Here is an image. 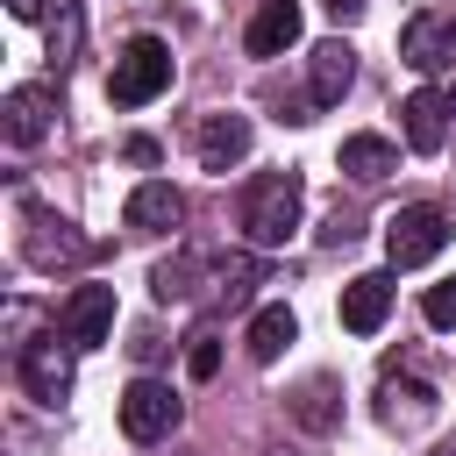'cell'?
I'll list each match as a JSON object with an SVG mask.
<instances>
[{"mask_svg":"<svg viewBox=\"0 0 456 456\" xmlns=\"http://www.w3.org/2000/svg\"><path fill=\"white\" fill-rule=\"evenodd\" d=\"M299 228V171H256L242 185V235L256 249H278Z\"/></svg>","mask_w":456,"mask_h":456,"instance_id":"6da1fadb","label":"cell"},{"mask_svg":"<svg viewBox=\"0 0 456 456\" xmlns=\"http://www.w3.org/2000/svg\"><path fill=\"white\" fill-rule=\"evenodd\" d=\"M164 86H171V43L164 36H128L114 71H107V100L114 107H150Z\"/></svg>","mask_w":456,"mask_h":456,"instance_id":"7a4b0ae2","label":"cell"},{"mask_svg":"<svg viewBox=\"0 0 456 456\" xmlns=\"http://www.w3.org/2000/svg\"><path fill=\"white\" fill-rule=\"evenodd\" d=\"M442 242H449V214L442 207H399L392 221H385V256L399 264V271H413V264H428V256H442Z\"/></svg>","mask_w":456,"mask_h":456,"instance_id":"3957f363","label":"cell"},{"mask_svg":"<svg viewBox=\"0 0 456 456\" xmlns=\"http://www.w3.org/2000/svg\"><path fill=\"white\" fill-rule=\"evenodd\" d=\"M178 392L171 385H157V378H135L128 392H121V435L128 442H164L171 428H178Z\"/></svg>","mask_w":456,"mask_h":456,"instance_id":"277c9868","label":"cell"},{"mask_svg":"<svg viewBox=\"0 0 456 456\" xmlns=\"http://www.w3.org/2000/svg\"><path fill=\"white\" fill-rule=\"evenodd\" d=\"M114 328V285H71V299L57 306V335L71 349H100Z\"/></svg>","mask_w":456,"mask_h":456,"instance_id":"5b68a950","label":"cell"},{"mask_svg":"<svg viewBox=\"0 0 456 456\" xmlns=\"http://www.w3.org/2000/svg\"><path fill=\"white\" fill-rule=\"evenodd\" d=\"M399 57L413 71H449L456 64V14L449 7H420L406 21V36H399Z\"/></svg>","mask_w":456,"mask_h":456,"instance_id":"8992f818","label":"cell"},{"mask_svg":"<svg viewBox=\"0 0 456 456\" xmlns=\"http://www.w3.org/2000/svg\"><path fill=\"white\" fill-rule=\"evenodd\" d=\"M21 385H28V399H43V406H57V399L71 392V356H64L57 335L21 342Z\"/></svg>","mask_w":456,"mask_h":456,"instance_id":"52a82bcc","label":"cell"},{"mask_svg":"<svg viewBox=\"0 0 456 456\" xmlns=\"http://www.w3.org/2000/svg\"><path fill=\"white\" fill-rule=\"evenodd\" d=\"M50 114H57L50 86H14V93H7V107H0V128H7V142H14V150H36V142L50 135Z\"/></svg>","mask_w":456,"mask_h":456,"instance_id":"ba28073f","label":"cell"},{"mask_svg":"<svg viewBox=\"0 0 456 456\" xmlns=\"http://www.w3.org/2000/svg\"><path fill=\"white\" fill-rule=\"evenodd\" d=\"M385 314H392V271H363L342 285V328L349 335H378Z\"/></svg>","mask_w":456,"mask_h":456,"instance_id":"9c48e42d","label":"cell"},{"mask_svg":"<svg viewBox=\"0 0 456 456\" xmlns=\"http://www.w3.org/2000/svg\"><path fill=\"white\" fill-rule=\"evenodd\" d=\"M349 86H356V50H349V43H314V57H306V93H314V107H335Z\"/></svg>","mask_w":456,"mask_h":456,"instance_id":"30bf717a","label":"cell"},{"mask_svg":"<svg viewBox=\"0 0 456 456\" xmlns=\"http://www.w3.org/2000/svg\"><path fill=\"white\" fill-rule=\"evenodd\" d=\"M399 128H406V150H420V157H435L442 142H449V100L442 93H406V107H399Z\"/></svg>","mask_w":456,"mask_h":456,"instance_id":"8fae6325","label":"cell"},{"mask_svg":"<svg viewBox=\"0 0 456 456\" xmlns=\"http://www.w3.org/2000/svg\"><path fill=\"white\" fill-rule=\"evenodd\" d=\"M242 43H249V57H285L299 43V0H256Z\"/></svg>","mask_w":456,"mask_h":456,"instance_id":"7c38bea8","label":"cell"},{"mask_svg":"<svg viewBox=\"0 0 456 456\" xmlns=\"http://www.w3.org/2000/svg\"><path fill=\"white\" fill-rule=\"evenodd\" d=\"M249 157V121L242 114H207L200 121V164L207 171H235Z\"/></svg>","mask_w":456,"mask_h":456,"instance_id":"4fadbf2b","label":"cell"},{"mask_svg":"<svg viewBox=\"0 0 456 456\" xmlns=\"http://www.w3.org/2000/svg\"><path fill=\"white\" fill-rule=\"evenodd\" d=\"M121 221H128V228H142V235H157V228H178V221H185V200H178V185L150 178V185H135V192H128Z\"/></svg>","mask_w":456,"mask_h":456,"instance_id":"5bb4252c","label":"cell"},{"mask_svg":"<svg viewBox=\"0 0 456 456\" xmlns=\"http://www.w3.org/2000/svg\"><path fill=\"white\" fill-rule=\"evenodd\" d=\"M292 420H299L306 435H328V428L342 420V385H335L328 370H314V378L292 392Z\"/></svg>","mask_w":456,"mask_h":456,"instance_id":"9a60e30c","label":"cell"},{"mask_svg":"<svg viewBox=\"0 0 456 456\" xmlns=\"http://www.w3.org/2000/svg\"><path fill=\"white\" fill-rule=\"evenodd\" d=\"M28 228H36V235H28V264L50 271V264H64V256H86V242H78L64 221H50L43 207H28Z\"/></svg>","mask_w":456,"mask_h":456,"instance_id":"2e32d148","label":"cell"},{"mask_svg":"<svg viewBox=\"0 0 456 456\" xmlns=\"http://www.w3.org/2000/svg\"><path fill=\"white\" fill-rule=\"evenodd\" d=\"M342 171L363 178V185H378V178L399 171V150H392L385 135H349V142H342Z\"/></svg>","mask_w":456,"mask_h":456,"instance_id":"e0dca14e","label":"cell"},{"mask_svg":"<svg viewBox=\"0 0 456 456\" xmlns=\"http://www.w3.org/2000/svg\"><path fill=\"white\" fill-rule=\"evenodd\" d=\"M292 335H299L292 306H264V314L249 321V356H256V363H278V356L292 349Z\"/></svg>","mask_w":456,"mask_h":456,"instance_id":"ac0fdd59","label":"cell"},{"mask_svg":"<svg viewBox=\"0 0 456 456\" xmlns=\"http://www.w3.org/2000/svg\"><path fill=\"white\" fill-rule=\"evenodd\" d=\"M192 271H200L192 256H164V264L150 271V292H157L164 306H171V299H192Z\"/></svg>","mask_w":456,"mask_h":456,"instance_id":"d6986e66","label":"cell"},{"mask_svg":"<svg viewBox=\"0 0 456 456\" xmlns=\"http://www.w3.org/2000/svg\"><path fill=\"white\" fill-rule=\"evenodd\" d=\"M420 314H428V328H456V278L428 285V292H420Z\"/></svg>","mask_w":456,"mask_h":456,"instance_id":"ffe728a7","label":"cell"},{"mask_svg":"<svg viewBox=\"0 0 456 456\" xmlns=\"http://www.w3.org/2000/svg\"><path fill=\"white\" fill-rule=\"evenodd\" d=\"M185 370L207 385V378L221 370V342H214V335H192V349H185Z\"/></svg>","mask_w":456,"mask_h":456,"instance_id":"44dd1931","label":"cell"},{"mask_svg":"<svg viewBox=\"0 0 456 456\" xmlns=\"http://www.w3.org/2000/svg\"><path fill=\"white\" fill-rule=\"evenodd\" d=\"M7 7H14V14H21V21H43V14H50V7H57V0H7Z\"/></svg>","mask_w":456,"mask_h":456,"instance_id":"7402d4cb","label":"cell"},{"mask_svg":"<svg viewBox=\"0 0 456 456\" xmlns=\"http://www.w3.org/2000/svg\"><path fill=\"white\" fill-rule=\"evenodd\" d=\"M328 7H335V14H342V21H349V14H363V7H370V0H328Z\"/></svg>","mask_w":456,"mask_h":456,"instance_id":"603a6c76","label":"cell"},{"mask_svg":"<svg viewBox=\"0 0 456 456\" xmlns=\"http://www.w3.org/2000/svg\"><path fill=\"white\" fill-rule=\"evenodd\" d=\"M435 456H456V435H449V442H442V449H435Z\"/></svg>","mask_w":456,"mask_h":456,"instance_id":"cb8c5ba5","label":"cell"}]
</instances>
